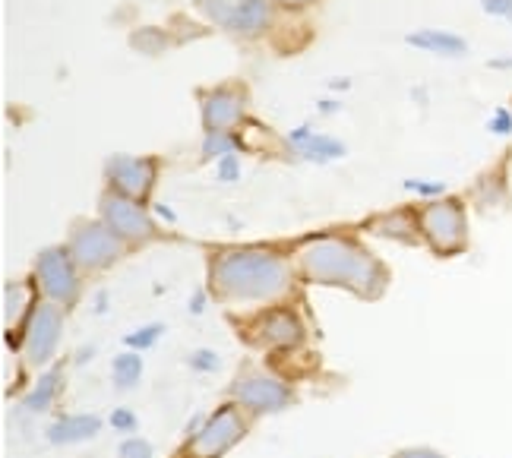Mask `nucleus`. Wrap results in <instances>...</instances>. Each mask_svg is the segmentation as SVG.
<instances>
[{
    "instance_id": "ddd939ff",
    "label": "nucleus",
    "mask_w": 512,
    "mask_h": 458,
    "mask_svg": "<svg viewBox=\"0 0 512 458\" xmlns=\"http://www.w3.org/2000/svg\"><path fill=\"white\" fill-rule=\"evenodd\" d=\"M98 430H102V421H98L95 414H67L48 427V440L54 446H73V443L92 440Z\"/></svg>"
},
{
    "instance_id": "f03ea898",
    "label": "nucleus",
    "mask_w": 512,
    "mask_h": 458,
    "mask_svg": "<svg viewBox=\"0 0 512 458\" xmlns=\"http://www.w3.org/2000/svg\"><path fill=\"white\" fill-rule=\"evenodd\" d=\"M288 285V263L269 250H228L212 263V288L228 301H275Z\"/></svg>"
},
{
    "instance_id": "9b49d317",
    "label": "nucleus",
    "mask_w": 512,
    "mask_h": 458,
    "mask_svg": "<svg viewBox=\"0 0 512 458\" xmlns=\"http://www.w3.org/2000/svg\"><path fill=\"white\" fill-rule=\"evenodd\" d=\"M244 117V95L238 89H215L203 98V124L206 133L228 130Z\"/></svg>"
},
{
    "instance_id": "6ab92c4d",
    "label": "nucleus",
    "mask_w": 512,
    "mask_h": 458,
    "mask_svg": "<svg viewBox=\"0 0 512 458\" xmlns=\"http://www.w3.org/2000/svg\"><path fill=\"white\" fill-rule=\"evenodd\" d=\"M377 234H386V237H399V241H415V231H421V225L418 222H411V218L405 215V212H399V215H386V218H380L377 225Z\"/></svg>"
},
{
    "instance_id": "393cba45",
    "label": "nucleus",
    "mask_w": 512,
    "mask_h": 458,
    "mask_svg": "<svg viewBox=\"0 0 512 458\" xmlns=\"http://www.w3.org/2000/svg\"><path fill=\"white\" fill-rule=\"evenodd\" d=\"M117 458H152V446L146 440H124L121 449H117Z\"/></svg>"
},
{
    "instance_id": "c85d7f7f",
    "label": "nucleus",
    "mask_w": 512,
    "mask_h": 458,
    "mask_svg": "<svg viewBox=\"0 0 512 458\" xmlns=\"http://www.w3.org/2000/svg\"><path fill=\"white\" fill-rule=\"evenodd\" d=\"M111 424H114L117 433H133L136 430V414H130L127 408H117L111 414Z\"/></svg>"
},
{
    "instance_id": "7c9ffc66",
    "label": "nucleus",
    "mask_w": 512,
    "mask_h": 458,
    "mask_svg": "<svg viewBox=\"0 0 512 458\" xmlns=\"http://www.w3.org/2000/svg\"><path fill=\"white\" fill-rule=\"evenodd\" d=\"M481 7H484V13H490V16H512V0H481Z\"/></svg>"
},
{
    "instance_id": "1a4fd4ad",
    "label": "nucleus",
    "mask_w": 512,
    "mask_h": 458,
    "mask_svg": "<svg viewBox=\"0 0 512 458\" xmlns=\"http://www.w3.org/2000/svg\"><path fill=\"white\" fill-rule=\"evenodd\" d=\"M231 398L238 405L256 411V414H266V411L288 408L291 405V389L282 380H275V376L247 373V376H241V380L231 386Z\"/></svg>"
},
{
    "instance_id": "bb28decb",
    "label": "nucleus",
    "mask_w": 512,
    "mask_h": 458,
    "mask_svg": "<svg viewBox=\"0 0 512 458\" xmlns=\"http://www.w3.org/2000/svg\"><path fill=\"white\" fill-rule=\"evenodd\" d=\"M238 174H241V165H238V155H222L219 158V181H225V184H234L238 181Z\"/></svg>"
},
{
    "instance_id": "2f4dec72",
    "label": "nucleus",
    "mask_w": 512,
    "mask_h": 458,
    "mask_svg": "<svg viewBox=\"0 0 512 458\" xmlns=\"http://www.w3.org/2000/svg\"><path fill=\"white\" fill-rule=\"evenodd\" d=\"M396 458H443L440 452H433V449H405L402 455Z\"/></svg>"
},
{
    "instance_id": "b1692460",
    "label": "nucleus",
    "mask_w": 512,
    "mask_h": 458,
    "mask_svg": "<svg viewBox=\"0 0 512 458\" xmlns=\"http://www.w3.org/2000/svg\"><path fill=\"white\" fill-rule=\"evenodd\" d=\"M200 7L215 19L219 26H225L228 29V23H231V13H234V4L231 0H200Z\"/></svg>"
},
{
    "instance_id": "c9c22d12",
    "label": "nucleus",
    "mask_w": 512,
    "mask_h": 458,
    "mask_svg": "<svg viewBox=\"0 0 512 458\" xmlns=\"http://www.w3.org/2000/svg\"><path fill=\"white\" fill-rule=\"evenodd\" d=\"M509 19H512V16H509Z\"/></svg>"
},
{
    "instance_id": "5701e85b",
    "label": "nucleus",
    "mask_w": 512,
    "mask_h": 458,
    "mask_svg": "<svg viewBox=\"0 0 512 458\" xmlns=\"http://www.w3.org/2000/svg\"><path fill=\"white\" fill-rule=\"evenodd\" d=\"M159 335H162V326H159V323H152V326H143V329L130 332V335H127V345L146 351V348H152L155 342H159Z\"/></svg>"
},
{
    "instance_id": "4468645a",
    "label": "nucleus",
    "mask_w": 512,
    "mask_h": 458,
    "mask_svg": "<svg viewBox=\"0 0 512 458\" xmlns=\"http://www.w3.org/2000/svg\"><path fill=\"white\" fill-rule=\"evenodd\" d=\"M408 45L411 48H421L430 54H443V57H462L468 51L465 38L462 35H452L446 29H421V32H411L408 35Z\"/></svg>"
},
{
    "instance_id": "423d86ee",
    "label": "nucleus",
    "mask_w": 512,
    "mask_h": 458,
    "mask_svg": "<svg viewBox=\"0 0 512 458\" xmlns=\"http://www.w3.org/2000/svg\"><path fill=\"white\" fill-rule=\"evenodd\" d=\"M244 433H247V424H244L241 411L234 405H225L196 430V436L187 446V455L190 458H219L238 443Z\"/></svg>"
},
{
    "instance_id": "473e14b6",
    "label": "nucleus",
    "mask_w": 512,
    "mask_h": 458,
    "mask_svg": "<svg viewBox=\"0 0 512 458\" xmlns=\"http://www.w3.org/2000/svg\"><path fill=\"white\" fill-rule=\"evenodd\" d=\"M190 310H193V313H203V294H196V297H193V301H190Z\"/></svg>"
},
{
    "instance_id": "aec40b11",
    "label": "nucleus",
    "mask_w": 512,
    "mask_h": 458,
    "mask_svg": "<svg viewBox=\"0 0 512 458\" xmlns=\"http://www.w3.org/2000/svg\"><path fill=\"white\" fill-rule=\"evenodd\" d=\"M234 146H238V139H234L228 130H215V133H206L203 155L206 158H222V155H231Z\"/></svg>"
},
{
    "instance_id": "4be33fe9",
    "label": "nucleus",
    "mask_w": 512,
    "mask_h": 458,
    "mask_svg": "<svg viewBox=\"0 0 512 458\" xmlns=\"http://www.w3.org/2000/svg\"><path fill=\"white\" fill-rule=\"evenodd\" d=\"M133 48H140L143 54H159L165 48V35L159 29H143L133 35Z\"/></svg>"
},
{
    "instance_id": "f704fd0d",
    "label": "nucleus",
    "mask_w": 512,
    "mask_h": 458,
    "mask_svg": "<svg viewBox=\"0 0 512 458\" xmlns=\"http://www.w3.org/2000/svg\"><path fill=\"white\" fill-rule=\"evenodd\" d=\"M279 4H285V7H304V4H310V0H279Z\"/></svg>"
},
{
    "instance_id": "a878e982",
    "label": "nucleus",
    "mask_w": 512,
    "mask_h": 458,
    "mask_svg": "<svg viewBox=\"0 0 512 458\" xmlns=\"http://www.w3.org/2000/svg\"><path fill=\"white\" fill-rule=\"evenodd\" d=\"M190 367L193 370H200V373H212V370H219V354L215 351H193L190 354Z\"/></svg>"
},
{
    "instance_id": "2eb2a0df",
    "label": "nucleus",
    "mask_w": 512,
    "mask_h": 458,
    "mask_svg": "<svg viewBox=\"0 0 512 458\" xmlns=\"http://www.w3.org/2000/svg\"><path fill=\"white\" fill-rule=\"evenodd\" d=\"M266 26H269V0H241V4H234L231 23H228L231 32L253 38Z\"/></svg>"
},
{
    "instance_id": "c756f323",
    "label": "nucleus",
    "mask_w": 512,
    "mask_h": 458,
    "mask_svg": "<svg viewBox=\"0 0 512 458\" xmlns=\"http://www.w3.org/2000/svg\"><path fill=\"white\" fill-rule=\"evenodd\" d=\"M405 187H408L411 193H421V196H440V193L446 190V184H440V181H433V184H424V181H405Z\"/></svg>"
},
{
    "instance_id": "f8f14e48",
    "label": "nucleus",
    "mask_w": 512,
    "mask_h": 458,
    "mask_svg": "<svg viewBox=\"0 0 512 458\" xmlns=\"http://www.w3.org/2000/svg\"><path fill=\"white\" fill-rule=\"evenodd\" d=\"M256 342H263L269 348H291L304 338V326L291 310H272L256 323Z\"/></svg>"
},
{
    "instance_id": "dca6fc26",
    "label": "nucleus",
    "mask_w": 512,
    "mask_h": 458,
    "mask_svg": "<svg viewBox=\"0 0 512 458\" xmlns=\"http://www.w3.org/2000/svg\"><path fill=\"white\" fill-rule=\"evenodd\" d=\"M291 143L301 149L304 158H310V162H332V158H342L345 155V146L339 143V139L332 136H317L310 133V127H301L291 133Z\"/></svg>"
},
{
    "instance_id": "f257e3e1",
    "label": "nucleus",
    "mask_w": 512,
    "mask_h": 458,
    "mask_svg": "<svg viewBox=\"0 0 512 458\" xmlns=\"http://www.w3.org/2000/svg\"><path fill=\"white\" fill-rule=\"evenodd\" d=\"M301 272L317 285H339L361 297H377L386 288V272L367 250L345 237H313L298 253Z\"/></svg>"
},
{
    "instance_id": "a211bd4d",
    "label": "nucleus",
    "mask_w": 512,
    "mask_h": 458,
    "mask_svg": "<svg viewBox=\"0 0 512 458\" xmlns=\"http://www.w3.org/2000/svg\"><path fill=\"white\" fill-rule=\"evenodd\" d=\"M111 373H114V386L117 389H133L136 383H140V376H143V357L133 354V351L117 354Z\"/></svg>"
},
{
    "instance_id": "f3484780",
    "label": "nucleus",
    "mask_w": 512,
    "mask_h": 458,
    "mask_svg": "<svg viewBox=\"0 0 512 458\" xmlns=\"http://www.w3.org/2000/svg\"><path fill=\"white\" fill-rule=\"evenodd\" d=\"M61 380H64V373L61 370H48V373H42V380L35 383V389L26 395V408L29 411H48L51 405H54V398H57V392H61Z\"/></svg>"
},
{
    "instance_id": "9d476101",
    "label": "nucleus",
    "mask_w": 512,
    "mask_h": 458,
    "mask_svg": "<svg viewBox=\"0 0 512 458\" xmlns=\"http://www.w3.org/2000/svg\"><path fill=\"white\" fill-rule=\"evenodd\" d=\"M105 171H108V181L114 184V190L130 196V199L149 196V190L155 184V162H152V158L114 155V158H108Z\"/></svg>"
},
{
    "instance_id": "7ed1b4c3",
    "label": "nucleus",
    "mask_w": 512,
    "mask_h": 458,
    "mask_svg": "<svg viewBox=\"0 0 512 458\" xmlns=\"http://www.w3.org/2000/svg\"><path fill=\"white\" fill-rule=\"evenodd\" d=\"M418 225L433 253L452 256L468 247V215L459 199H433L418 212Z\"/></svg>"
},
{
    "instance_id": "72a5a7b5",
    "label": "nucleus",
    "mask_w": 512,
    "mask_h": 458,
    "mask_svg": "<svg viewBox=\"0 0 512 458\" xmlns=\"http://www.w3.org/2000/svg\"><path fill=\"white\" fill-rule=\"evenodd\" d=\"M490 67H494V70H506V67H512V57H506V61H490Z\"/></svg>"
},
{
    "instance_id": "39448f33",
    "label": "nucleus",
    "mask_w": 512,
    "mask_h": 458,
    "mask_svg": "<svg viewBox=\"0 0 512 458\" xmlns=\"http://www.w3.org/2000/svg\"><path fill=\"white\" fill-rule=\"evenodd\" d=\"M38 285L48 294L51 304L61 307H73L76 297H80V275H76V260L70 256V250L64 247H51L38 256Z\"/></svg>"
},
{
    "instance_id": "6e6552de",
    "label": "nucleus",
    "mask_w": 512,
    "mask_h": 458,
    "mask_svg": "<svg viewBox=\"0 0 512 458\" xmlns=\"http://www.w3.org/2000/svg\"><path fill=\"white\" fill-rule=\"evenodd\" d=\"M70 256L83 269H108L121 256V237L105 222H86L76 228L70 241Z\"/></svg>"
},
{
    "instance_id": "0eeeda50",
    "label": "nucleus",
    "mask_w": 512,
    "mask_h": 458,
    "mask_svg": "<svg viewBox=\"0 0 512 458\" xmlns=\"http://www.w3.org/2000/svg\"><path fill=\"white\" fill-rule=\"evenodd\" d=\"M102 218L121 241L140 244V241H152L155 237V225H152L149 212L136 203V199L117 193V190L102 196Z\"/></svg>"
},
{
    "instance_id": "412c9836",
    "label": "nucleus",
    "mask_w": 512,
    "mask_h": 458,
    "mask_svg": "<svg viewBox=\"0 0 512 458\" xmlns=\"http://www.w3.org/2000/svg\"><path fill=\"white\" fill-rule=\"evenodd\" d=\"M23 310H26V288L7 285L4 288V316H7V326L13 323V316H23Z\"/></svg>"
},
{
    "instance_id": "20e7f679",
    "label": "nucleus",
    "mask_w": 512,
    "mask_h": 458,
    "mask_svg": "<svg viewBox=\"0 0 512 458\" xmlns=\"http://www.w3.org/2000/svg\"><path fill=\"white\" fill-rule=\"evenodd\" d=\"M64 332V307L61 304H35L26 332H23V361L26 367H45L61 342Z\"/></svg>"
},
{
    "instance_id": "cd10ccee",
    "label": "nucleus",
    "mask_w": 512,
    "mask_h": 458,
    "mask_svg": "<svg viewBox=\"0 0 512 458\" xmlns=\"http://www.w3.org/2000/svg\"><path fill=\"white\" fill-rule=\"evenodd\" d=\"M490 130H494L497 136H509L512 133V111L497 108L494 117H490Z\"/></svg>"
}]
</instances>
